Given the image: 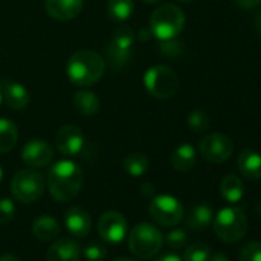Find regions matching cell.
Returning a JSON list of instances; mask_svg holds the SVG:
<instances>
[{"label":"cell","instance_id":"cell-1","mask_svg":"<svg viewBox=\"0 0 261 261\" xmlns=\"http://www.w3.org/2000/svg\"><path fill=\"white\" fill-rule=\"evenodd\" d=\"M83 186V171L71 160L54 163L48 172V189L54 200L60 203L71 201L79 195Z\"/></svg>","mask_w":261,"mask_h":261},{"label":"cell","instance_id":"cell-2","mask_svg":"<svg viewBox=\"0 0 261 261\" xmlns=\"http://www.w3.org/2000/svg\"><path fill=\"white\" fill-rule=\"evenodd\" d=\"M105 59L92 49H80L71 54L66 62V75L72 85L86 88L101 80L105 74Z\"/></svg>","mask_w":261,"mask_h":261},{"label":"cell","instance_id":"cell-3","mask_svg":"<svg viewBox=\"0 0 261 261\" xmlns=\"http://www.w3.org/2000/svg\"><path fill=\"white\" fill-rule=\"evenodd\" d=\"M186 19L183 10L174 4H165L152 13L149 19V30L155 39L168 42L174 40L183 31Z\"/></svg>","mask_w":261,"mask_h":261},{"label":"cell","instance_id":"cell-4","mask_svg":"<svg viewBox=\"0 0 261 261\" xmlns=\"http://www.w3.org/2000/svg\"><path fill=\"white\" fill-rule=\"evenodd\" d=\"M162 232L149 223H140L133 227L129 233V249L137 258L149 259L155 256L163 246Z\"/></svg>","mask_w":261,"mask_h":261},{"label":"cell","instance_id":"cell-5","mask_svg":"<svg viewBox=\"0 0 261 261\" xmlns=\"http://www.w3.org/2000/svg\"><path fill=\"white\" fill-rule=\"evenodd\" d=\"M247 227V217L238 207H224L214 220V232L224 243H235L241 240L246 235Z\"/></svg>","mask_w":261,"mask_h":261},{"label":"cell","instance_id":"cell-6","mask_svg":"<svg viewBox=\"0 0 261 261\" xmlns=\"http://www.w3.org/2000/svg\"><path fill=\"white\" fill-rule=\"evenodd\" d=\"M143 83L146 91L159 100L172 98L180 88L177 74L165 65H157L149 68L145 72Z\"/></svg>","mask_w":261,"mask_h":261},{"label":"cell","instance_id":"cell-7","mask_svg":"<svg viewBox=\"0 0 261 261\" xmlns=\"http://www.w3.org/2000/svg\"><path fill=\"white\" fill-rule=\"evenodd\" d=\"M11 192L20 203H34L45 192V178L36 169H22L11 180Z\"/></svg>","mask_w":261,"mask_h":261},{"label":"cell","instance_id":"cell-8","mask_svg":"<svg viewBox=\"0 0 261 261\" xmlns=\"http://www.w3.org/2000/svg\"><path fill=\"white\" fill-rule=\"evenodd\" d=\"M136 39V33L127 27H121L112 34V39L106 46V56L111 66L118 69L127 65L130 56H133Z\"/></svg>","mask_w":261,"mask_h":261},{"label":"cell","instance_id":"cell-9","mask_svg":"<svg viewBox=\"0 0 261 261\" xmlns=\"http://www.w3.org/2000/svg\"><path fill=\"white\" fill-rule=\"evenodd\" d=\"M149 215L157 224L163 227H174L183 220L185 209L175 197L157 195L149 204Z\"/></svg>","mask_w":261,"mask_h":261},{"label":"cell","instance_id":"cell-10","mask_svg":"<svg viewBox=\"0 0 261 261\" xmlns=\"http://www.w3.org/2000/svg\"><path fill=\"white\" fill-rule=\"evenodd\" d=\"M200 154L211 163H224L233 152L232 140L220 133L207 134L200 142Z\"/></svg>","mask_w":261,"mask_h":261},{"label":"cell","instance_id":"cell-11","mask_svg":"<svg viewBox=\"0 0 261 261\" xmlns=\"http://www.w3.org/2000/svg\"><path fill=\"white\" fill-rule=\"evenodd\" d=\"M98 235L109 244H120L127 235V221L117 211H106L98 220Z\"/></svg>","mask_w":261,"mask_h":261},{"label":"cell","instance_id":"cell-12","mask_svg":"<svg viewBox=\"0 0 261 261\" xmlns=\"http://www.w3.org/2000/svg\"><path fill=\"white\" fill-rule=\"evenodd\" d=\"M56 148L66 157L79 155L85 148L83 133L74 124L62 126L56 134Z\"/></svg>","mask_w":261,"mask_h":261},{"label":"cell","instance_id":"cell-13","mask_svg":"<svg viewBox=\"0 0 261 261\" xmlns=\"http://www.w3.org/2000/svg\"><path fill=\"white\" fill-rule=\"evenodd\" d=\"M22 160L31 168H45L54 160V151L46 142L34 139L25 143L22 149Z\"/></svg>","mask_w":261,"mask_h":261},{"label":"cell","instance_id":"cell-14","mask_svg":"<svg viewBox=\"0 0 261 261\" xmlns=\"http://www.w3.org/2000/svg\"><path fill=\"white\" fill-rule=\"evenodd\" d=\"M45 10L54 20L68 22L82 13L83 0H45Z\"/></svg>","mask_w":261,"mask_h":261},{"label":"cell","instance_id":"cell-15","mask_svg":"<svg viewBox=\"0 0 261 261\" xmlns=\"http://www.w3.org/2000/svg\"><path fill=\"white\" fill-rule=\"evenodd\" d=\"M0 86H2L4 101L7 103V106L10 109L22 111L30 105V92L22 83H19L16 80L5 79L0 82Z\"/></svg>","mask_w":261,"mask_h":261},{"label":"cell","instance_id":"cell-16","mask_svg":"<svg viewBox=\"0 0 261 261\" xmlns=\"http://www.w3.org/2000/svg\"><path fill=\"white\" fill-rule=\"evenodd\" d=\"M65 227L74 237L83 238L91 232V215L80 206H72L65 212Z\"/></svg>","mask_w":261,"mask_h":261},{"label":"cell","instance_id":"cell-17","mask_svg":"<svg viewBox=\"0 0 261 261\" xmlns=\"http://www.w3.org/2000/svg\"><path fill=\"white\" fill-rule=\"evenodd\" d=\"M82 249L77 241L71 238H60L54 241L46 253V261H80Z\"/></svg>","mask_w":261,"mask_h":261},{"label":"cell","instance_id":"cell-18","mask_svg":"<svg viewBox=\"0 0 261 261\" xmlns=\"http://www.w3.org/2000/svg\"><path fill=\"white\" fill-rule=\"evenodd\" d=\"M238 171L247 180L261 178V154L253 149H244L238 157Z\"/></svg>","mask_w":261,"mask_h":261},{"label":"cell","instance_id":"cell-19","mask_svg":"<svg viewBox=\"0 0 261 261\" xmlns=\"http://www.w3.org/2000/svg\"><path fill=\"white\" fill-rule=\"evenodd\" d=\"M171 163L177 172L186 174L192 171L197 163V152L194 146L189 143H183L178 148H175V151L171 155Z\"/></svg>","mask_w":261,"mask_h":261},{"label":"cell","instance_id":"cell-20","mask_svg":"<svg viewBox=\"0 0 261 261\" xmlns=\"http://www.w3.org/2000/svg\"><path fill=\"white\" fill-rule=\"evenodd\" d=\"M212 218H214L212 207L206 203H200V204L191 207L188 218H186V224L189 229H192L195 232H201L211 224Z\"/></svg>","mask_w":261,"mask_h":261},{"label":"cell","instance_id":"cell-21","mask_svg":"<svg viewBox=\"0 0 261 261\" xmlns=\"http://www.w3.org/2000/svg\"><path fill=\"white\" fill-rule=\"evenodd\" d=\"M74 108L80 115L92 117L100 109V98L95 92L82 89L74 94Z\"/></svg>","mask_w":261,"mask_h":261},{"label":"cell","instance_id":"cell-22","mask_svg":"<svg viewBox=\"0 0 261 261\" xmlns=\"http://www.w3.org/2000/svg\"><path fill=\"white\" fill-rule=\"evenodd\" d=\"M33 232L39 240L51 241L60 233V224L51 215H40L33 223Z\"/></svg>","mask_w":261,"mask_h":261},{"label":"cell","instance_id":"cell-23","mask_svg":"<svg viewBox=\"0 0 261 261\" xmlns=\"http://www.w3.org/2000/svg\"><path fill=\"white\" fill-rule=\"evenodd\" d=\"M19 140V129L10 118H0V154L11 152Z\"/></svg>","mask_w":261,"mask_h":261},{"label":"cell","instance_id":"cell-24","mask_svg":"<svg viewBox=\"0 0 261 261\" xmlns=\"http://www.w3.org/2000/svg\"><path fill=\"white\" fill-rule=\"evenodd\" d=\"M221 197L229 203H238L244 195V185L240 177L237 175H227L223 178L220 185Z\"/></svg>","mask_w":261,"mask_h":261},{"label":"cell","instance_id":"cell-25","mask_svg":"<svg viewBox=\"0 0 261 261\" xmlns=\"http://www.w3.org/2000/svg\"><path fill=\"white\" fill-rule=\"evenodd\" d=\"M149 159L142 152H133L123 160V169L130 177H142L149 171Z\"/></svg>","mask_w":261,"mask_h":261},{"label":"cell","instance_id":"cell-26","mask_svg":"<svg viewBox=\"0 0 261 261\" xmlns=\"http://www.w3.org/2000/svg\"><path fill=\"white\" fill-rule=\"evenodd\" d=\"M136 10L134 0H109L108 2V14L111 19L117 22H124L133 16Z\"/></svg>","mask_w":261,"mask_h":261},{"label":"cell","instance_id":"cell-27","mask_svg":"<svg viewBox=\"0 0 261 261\" xmlns=\"http://www.w3.org/2000/svg\"><path fill=\"white\" fill-rule=\"evenodd\" d=\"M211 247L204 243H192L191 246L186 247L183 261H209L211 258Z\"/></svg>","mask_w":261,"mask_h":261},{"label":"cell","instance_id":"cell-28","mask_svg":"<svg viewBox=\"0 0 261 261\" xmlns=\"http://www.w3.org/2000/svg\"><path fill=\"white\" fill-rule=\"evenodd\" d=\"M211 118L206 111L203 109H192L188 115V126L194 130V133H204L209 127Z\"/></svg>","mask_w":261,"mask_h":261},{"label":"cell","instance_id":"cell-29","mask_svg":"<svg viewBox=\"0 0 261 261\" xmlns=\"http://www.w3.org/2000/svg\"><path fill=\"white\" fill-rule=\"evenodd\" d=\"M106 253H108L106 247L95 241L88 243L82 250V255L86 261H103L106 258Z\"/></svg>","mask_w":261,"mask_h":261},{"label":"cell","instance_id":"cell-30","mask_svg":"<svg viewBox=\"0 0 261 261\" xmlns=\"http://www.w3.org/2000/svg\"><path fill=\"white\" fill-rule=\"evenodd\" d=\"M238 261H261V241H250L241 247Z\"/></svg>","mask_w":261,"mask_h":261},{"label":"cell","instance_id":"cell-31","mask_svg":"<svg viewBox=\"0 0 261 261\" xmlns=\"http://www.w3.org/2000/svg\"><path fill=\"white\" fill-rule=\"evenodd\" d=\"M16 215V206L11 198H0V224L10 223Z\"/></svg>","mask_w":261,"mask_h":261},{"label":"cell","instance_id":"cell-32","mask_svg":"<svg viewBox=\"0 0 261 261\" xmlns=\"http://www.w3.org/2000/svg\"><path fill=\"white\" fill-rule=\"evenodd\" d=\"M188 241V233L183 229H172L166 235V244L172 249H180L186 244Z\"/></svg>","mask_w":261,"mask_h":261},{"label":"cell","instance_id":"cell-33","mask_svg":"<svg viewBox=\"0 0 261 261\" xmlns=\"http://www.w3.org/2000/svg\"><path fill=\"white\" fill-rule=\"evenodd\" d=\"M235 2L243 10H253L261 5V0H235Z\"/></svg>","mask_w":261,"mask_h":261},{"label":"cell","instance_id":"cell-34","mask_svg":"<svg viewBox=\"0 0 261 261\" xmlns=\"http://www.w3.org/2000/svg\"><path fill=\"white\" fill-rule=\"evenodd\" d=\"M155 261H183V258H180L177 253H165V255L159 256Z\"/></svg>","mask_w":261,"mask_h":261},{"label":"cell","instance_id":"cell-35","mask_svg":"<svg viewBox=\"0 0 261 261\" xmlns=\"http://www.w3.org/2000/svg\"><path fill=\"white\" fill-rule=\"evenodd\" d=\"M209 261H230V259H229V256L224 252H217V253L211 255Z\"/></svg>","mask_w":261,"mask_h":261},{"label":"cell","instance_id":"cell-36","mask_svg":"<svg viewBox=\"0 0 261 261\" xmlns=\"http://www.w3.org/2000/svg\"><path fill=\"white\" fill-rule=\"evenodd\" d=\"M0 261H20V259L13 253H4V255H0Z\"/></svg>","mask_w":261,"mask_h":261},{"label":"cell","instance_id":"cell-37","mask_svg":"<svg viewBox=\"0 0 261 261\" xmlns=\"http://www.w3.org/2000/svg\"><path fill=\"white\" fill-rule=\"evenodd\" d=\"M255 30H256V34L259 36V39H261V13L256 16V19H255Z\"/></svg>","mask_w":261,"mask_h":261},{"label":"cell","instance_id":"cell-38","mask_svg":"<svg viewBox=\"0 0 261 261\" xmlns=\"http://www.w3.org/2000/svg\"><path fill=\"white\" fill-rule=\"evenodd\" d=\"M112 261H137V259H134V258H126V256H121V258H115V259H112Z\"/></svg>","mask_w":261,"mask_h":261},{"label":"cell","instance_id":"cell-39","mask_svg":"<svg viewBox=\"0 0 261 261\" xmlns=\"http://www.w3.org/2000/svg\"><path fill=\"white\" fill-rule=\"evenodd\" d=\"M145 4H157V2H160V0H143Z\"/></svg>","mask_w":261,"mask_h":261},{"label":"cell","instance_id":"cell-40","mask_svg":"<svg viewBox=\"0 0 261 261\" xmlns=\"http://www.w3.org/2000/svg\"><path fill=\"white\" fill-rule=\"evenodd\" d=\"M4 101V95H2V86H0V105Z\"/></svg>","mask_w":261,"mask_h":261},{"label":"cell","instance_id":"cell-41","mask_svg":"<svg viewBox=\"0 0 261 261\" xmlns=\"http://www.w3.org/2000/svg\"><path fill=\"white\" fill-rule=\"evenodd\" d=\"M2 178H4V169H2V166H0V181H2Z\"/></svg>","mask_w":261,"mask_h":261},{"label":"cell","instance_id":"cell-42","mask_svg":"<svg viewBox=\"0 0 261 261\" xmlns=\"http://www.w3.org/2000/svg\"><path fill=\"white\" fill-rule=\"evenodd\" d=\"M180 2H192V0H180Z\"/></svg>","mask_w":261,"mask_h":261}]
</instances>
